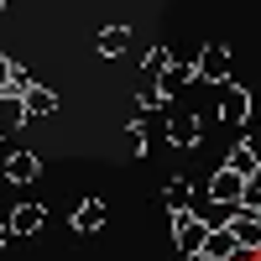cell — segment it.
I'll list each match as a JSON object with an SVG mask.
<instances>
[{"label": "cell", "mask_w": 261, "mask_h": 261, "mask_svg": "<svg viewBox=\"0 0 261 261\" xmlns=\"http://www.w3.org/2000/svg\"><path fill=\"white\" fill-rule=\"evenodd\" d=\"M214 115H220L230 130H246V125L256 120L251 89H246V84H220V105H214Z\"/></svg>", "instance_id": "obj_1"}, {"label": "cell", "mask_w": 261, "mask_h": 261, "mask_svg": "<svg viewBox=\"0 0 261 261\" xmlns=\"http://www.w3.org/2000/svg\"><path fill=\"white\" fill-rule=\"evenodd\" d=\"M209 225L199 220V209H183V214H172V241H178V256L188 261V256H204V246H209Z\"/></svg>", "instance_id": "obj_2"}, {"label": "cell", "mask_w": 261, "mask_h": 261, "mask_svg": "<svg viewBox=\"0 0 261 261\" xmlns=\"http://www.w3.org/2000/svg\"><path fill=\"white\" fill-rule=\"evenodd\" d=\"M204 193H209V199L214 204H230V209H241V199H246V178H241V172H235V167H214V178L204 183Z\"/></svg>", "instance_id": "obj_3"}, {"label": "cell", "mask_w": 261, "mask_h": 261, "mask_svg": "<svg viewBox=\"0 0 261 261\" xmlns=\"http://www.w3.org/2000/svg\"><path fill=\"white\" fill-rule=\"evenodd\" d=\"M193 68H199V84H214V89L230 84V47L225 42H209V47L193 58Z\"/></svg>", "instance_id": "obj_4"}, {"label": "cell", "mask_w": 261, "mask_h": 261, "mask_svg": "<svg viewBox=\"0 0 261 261\" xmlns=\"http://www.w3.org/2000/svg\"><path fill=\"white\" fill-rule=\"evenodd\" d=\"M199 141H204V120L193 115V110H172V115H167V146L193 151Z\"/></svg>", "instance_id": "obj_5"}, {"label": "cell", "mask_w": 261, "mask_h": 261, "mask_svg": "<svg viewBox=\"0 0 261 261\" xmlns=\"http://www.w3.org/2000/svg\"><path fill=\"white\" fill-rule=\"evenodd\" d=\"M6 225H11V241H27V235H37L47 225V204H16L6 214Z\"/></svg>", "instance_id": "obj_6"}, {"label": "cell", "mask_w": 261, "mask_h": 261, "mask_svg": "<svg viewBox=\"0 0 261 261\" xmlns=\"http://www.w3.org/2000/svg\"><path fill=\"white\" fill-rule=\"evenodd\" d=\"M162 204H167V214H183V209L199 204V188H193L188 172H172V178L162 183Z\"/></svg>", "instance_id": "obj_7"}, {"label": "cell", "mask_w": 261, "mask_h": 261, "mask_svg": "<svg viewBox=\"0 0 261 261\" xmlns=\"http://www.w3.org/2000/svg\"><path fill=\"white\" fill-rule=\"evenodd\" d=\"M32 120V110H27V89H6L0 94V130H21Z\"/></svg>", "instance_id": "obj_8"}, {"label": "cell", "mask_w": 261, "mask_h": 261, "mask_svg": "<svg viewBox=\"0 0 261 261\" xmlns=\"http://www.w3.org/2000/svg\"><path fill=\"white\" fill-rule=\"evenodd\" d=\"M37 178H42V157H37V151L21 146V151L6 157V183H37Z\"/></svg>", "instance_id": "obj_9"}, {"label": "cell", "mask_w": 261, "mask_h": 261, "mask_svg": "<svg viewBox=\"0 0 261 261\" xmlns=\"http://www.w3.org/2000/svg\"><path fill=\"white\" fill-rule=\"evenodd\" d=\"M230 230H235V241H241L246 251H261V209H235Z\"/></svg>", "instance_id": "obj_10"}, {"label": "cell", "mask_w": 261, "mask_h": 261, "mask_svg": "<svg viewBox=\"0 0 261 261\" xmlns=\"http://www.w3.org/2000/svg\"><path fill=\"white\" fill-rule=\"evenodd\" d=\"M193 79H199V68H193V63H172V68L157 79V89H162V99H178Z\"/></svg>", "instance_id": "obj_11"}, {"label": "cell", "mask_w": 261, "mask_h": 261, "mask_svg": "<svg viewBox=\"0 0 261 261\" xmlns=\"http://www.w3.org/2000/svg\"><path fill=\"white\" fill-rule=\"evenodd\" d=\"M241 251H246V246L235 241V230H230V225H225V230H214V235H209V246H204L209 261H241Z\"/></svg>", "instance_id": "obj_12"}, {"label": "cell", "mask_w": 261, "mask_h": 261, "mask_svg": "<svg viewBox=\"0 0 261 261\" xmlns=\"http://www.w3.org/2000/svg\"><path fill=\"white\" fill-rule=\"evenodd\" d=\"M73 230H79V235H99V230H105V199H84V204L73 209Z\"/></svg>", "instance_id": "obj_13"}, {"label": "cell", "mask_w": 261, "mask_h": 261, "mask_svg": "<svg viewBox=\"0 0 261 261\" xmlns=\"http://www.w3.org/2000/svg\"><path fill=\"white\" fill-rule=\"evenodd\" d=\"M225 167H235L241 178H256V172H261V157H256V151H246L241 141H230V157H225Z\"/></svg>", "instance_id": "obj_14"}, {"label": "cell", "mask_w": 261, "mask_h": 261, "mask_svg": "<svg viewBox=\"0 0 261 261\" xmlns=\"http://www.w3.org/2000/svg\"><path fill=\"white\" fill-rule=\"evenodd\" d=\"M27 110H32V120L53 115V110H58V94H53V89H42V84H32V89H27Z\"/></svg>", "instance_id": "obj_15"}, {"label": "cell", "mask_w": 261, "mask_h": 261, "mask_svg": "<svg viewBox=\"0 0 261 261\" xmlns=\"http://www.w3.org/2000/svg\"><path fill=\"white\" fill-rule=\"evenodd\" d=\"M125 47H130V27H105L99 32V53L105 58H120Z\"/></svg>", "instance_id": "obj_16"}, {"label": "cell", "mask_w": 261, "mask_h": 261, "mask_svg": "<svg viewBox=\"0 0 261 261\" xmlns=\"http://www.w3.org/2000/svg\"><path fill=\"white\" fill-rule=\"evenodd\" d=\"M141 63H146V79H162V73H167V68H172V63H178V58H172L167 47H151V53H146Z\"/></svg>", "instance_id": "obj_17"}, {"label": "cell", "mask_w": 261, "mask_h": 261, "mask_svg": "<svg viewBox=\"0 0 261 261\" xmlns=\"http://www.w3.org/2000/svg\"><path fill=\"white\" fill-rule=\"evenodd\" d=\"M241 146H246V151H256V157H261V115H256V120H251V125L241 130Z\"/></svg>", "instance_id": "obj_18"}, {"label": "cell", "mask_w": 261, "mask_h": 261, "mask_svg": "<svg viewBox=\"0 0 261 261\" xmlns=\"http://www.w3.org/2000/svg\"><path fill=\"white\" fill-rule=\"evenodd\" d=\"M6 241H11V225H6V220H0V246H6Z\"/></svg>", "instance_id": "obj_19"}, {"label": "cell", "mask_w": 261, "mask_h": 261, "mask_svg": "<svg viewBox=\"0 0 261 261\" xmlns=\"http://www.w3.org/2000/svg\"><path fill=\"white\" fill-rule=\"evenodd\" d=\"M188 261H209V256H188Z\"/></svg>", "instance_id": "obj_20"}, {"label": "cell", "mask_w": 261, "mask_h": 261, "mask_svg": "<svg viewBox=\"0 0 261 261\" xmlns=\"http://www.w3.org/2000/svg\"><path fill=\"white\" fill-rule=\"evenodd\" d=\"M0 11H6V0H0Z\"/></svg>", "instance_id": "obj_21"}, {"label": "cell", "mask_w": 261, "mask_h": 261, "mask_svg": "<svg viewBox=\"0 0 261 261\" xmlns=\"http://www.w3.org/2000/svg\"><path fill=\"white\" fill-rule=\"evenodd\" d=\"M0 136H6V130H0Z\"/></svg>", "instance_id": "obj_22"}]
</instances>
